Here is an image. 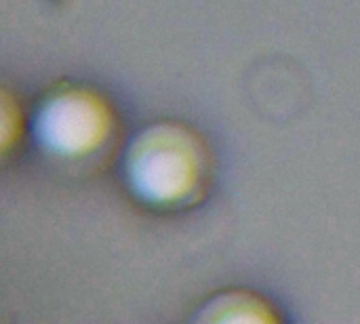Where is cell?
I'll return each mask as SVG.
<instances>
[{
    "instance_id": "7a4b0ae2",
    "label": "cell",
    "mask_w": 360,
    "mask_h": 324,
    "mask_svg": "<svg viewBox=\"0 0 360 324\" xmlns=\"http://www.w3.org/2000/svg\"><path fill=\"white\" fill-rule=\"evenodd\" d=\"M105 124L103 108L86 95L74 93L44 110L42 135L59 152H82L99 141Z\"/></svg>"
},
{
    "instance_id": "6da1fadb",
    "label": "cell",
    "mask_w": 360,
    "mask_h": 324,
    "mask_svg": "<svg viewBox=\"0 0 360 324\" xmlns=\"http://www.w3.org/2000/svg\"><path fill=\"white\" fill-rule=\"evenodd\" d=\"M131 177L152 200H175L198 179V154L184 135L171 129L150 131L131 154Z\"/></svg>"
}]
</instances>
